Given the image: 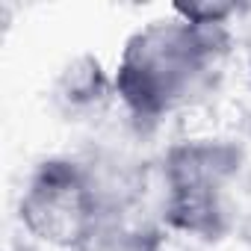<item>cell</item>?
Wrapping results in <instances>:
<instances>
[{"label": "cell", "mask_w": 251, "mask_h": 251, "mask_svg": "<svg viewBox=\"0 0 251 251\" xmlns=\"http://www.w3.org/2000/svg\"><path fill=\"white\" fill-rule=\"evenodd\" d=\"M222 45L225 24H151L130 39L115 89L136 118H157L195 92Z\"/></svg>", "instance_id": "obj_1"}, {"label": "cell", "mask_w": 251, "mask_h": 251, "mask_svg": "<svg viewBox=\"0 0 251 251\" xmlns=\"http://www.w3.org/2000/svg\"><path fill=\"white\" fill-rule=\"evenodd\" d=\"M21 219L33 236L77 251L100 222L83 166L65 160L45 163L21 198Z\"/></svg>", "instance_id": "obj_2"}, {"label": "cell", "mask_w": 251, "mask_h": 251, "mask_svg": "<svg viewBox=\"0 0 251 251\" xmlns=\"http://www.w3.org/2000/svg\"><path fill=\"white\" fill-rule=\"evenodd\" d=\"M236 157L225 145L186 142L169 154L166 216L175 227L216 233L222 219V186L233 175Z\"/></svg>", "instance_id": "obj_3"}, {"label": "cell", "mask_w": 251, "mask_h": 251, "mask_svg": "<svg viewBox=\"0 0 251 251\" xmlns=\"http://www.w3.org/2000/svg\"><path fill=\"white\" fill-rule=\"evenodd\" d=\"M157 233L148 227H130L121 219H100L77 251H157Z\"/></svg>", "instance_id": "obj_4"}, {"label": "cell", "mask_w": 251, "mask_h": 251, "mask_svg": "<svg viewBox=\"0 0 251 251\" xmlns=\"http://www.w3.org/2000/svg\"><path fill=\"white\" fill-rule=\"evenodd\" d=\"M106 92V80L100 74V65L95 59H80L74 62L65 74H62V83H59V98L71 106V109H83V106H92L103 98Z\"/></svg>", "instance_id": "obj_5"}]
</instances>
